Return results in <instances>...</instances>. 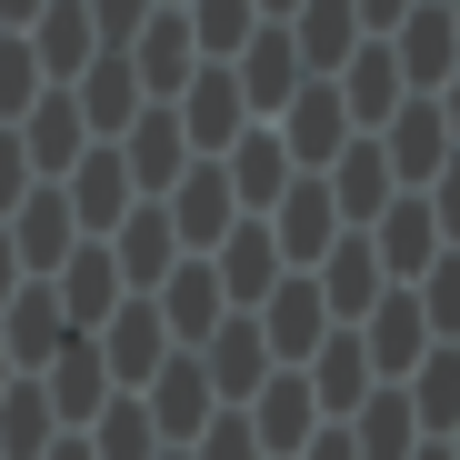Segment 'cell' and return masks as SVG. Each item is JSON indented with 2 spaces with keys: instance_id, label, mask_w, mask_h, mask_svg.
<instances>
[{
  "instance_id": "cell-1",
  "label": "cell",
  "mask_w": 460,
  "mask_h": 460,
  "mask_svg": "<svg viewBox=\"0 0 460 460\" xmlns=\"http://www.w3.org/2000/svg\"><path fill=\"white\" fill-rule=\"evenodd\" d=\"M360 241H370V261H380V280H391V290H411L430 261L460 251V241H450V200H440V190H391Z\"/></svg>"
},
{
  "instance_id": "cell-2",
  "label": "cell",
  "mask_w": 460,
  "mask_h": 460,
  "mask_svg": "<svg viewBox=\"0 0 460 460\" xmlns=\"http://www.w3.org/2000/svg\"><path fill=\"white\" fill-rule=\"evenodd\" d=\"M380 171H391V190H440L460 171V130H450V101H401L391 120L370 130Z\"/></svg>"
},
{
  "instance_id": "cell-3",
  "label": "cell",
  "mask_w": 460,
  "mask_h": 460,
  "mask_svg": "<svg viewBox=\"0 0 460 460\" xmlns=\"http://www.w3.org/2000/svg\"><path fill=\"white\" fill-rule=\"evenodd\" d=\"M391 70H401L411 101H450V81H460V11H450V0H411V11H401Z\"/></svg>"
},
{
  "instance_id": "cell-4",
  "label": "cell",
  "mask_w": 460,
  "mask_h": 460,
  "mask_svg": "<svg viewBox=\"0 0 460 460\" xmlns=\"http://www.w3.org/2000/svg\"><path fill=\"white\" fill-rule=\"evenodd\" d=\"M130 401H140V420H150V440H161V450H190V440L210 430V411H220V401H210V380H200V360H190V350H171V360H161V370H150V380H140V391H130Z\"/></svg>"
},
{
  "instance_id": "cell-5",
  "label": "cell",
  "mask_w": 460,
  "mask_h": 460,
  "mask_svg": "<svg viewBox=\"0 0 460 460\" xmlns=\"http://www.w3.org/2000/svg\"><path fill=\"white\" fill-rule=\"evenodd\" d=\"M220 70H230V91H241L251 130H270V120L290 111V91H300V50H290V31H280V21H261V31L230 50Z\"/></svg>"
},
{
  "instance_id": "cell-6",
  "label": "cell",
  "mask_w": 460,
  "mask_h": 460,
  "mask_svg": "<svg viewBox=\"0 0 460 460\" xmlns=\"http://www.w3.org/2000/svg\"><path fill=\"white\" fill-rule=\"evenodd\" d=\"M270 140H280V161H290L300 181H321V171L341 161V150H350V120H341V91H331V81H300V91H290V111L270 120Z\"/></svg>"
},
{
  "instance_id": "cell-7",
  "label": "cell",
  "mask_w": 460,
  "mask_h": 460,
  "mask_svg": "<svg viewBox=\"0 0 460 460\" xmlns=\"http://www.w3.org/2000/svg\"><path fill=\"white\" fill-rule=\"evenodd\" d=\"M251 331H261V350H270V370H300L321 341H331V311H321V290H311V270H280L270 280V300L251 311Z\"/></svg>"
},
{
  "instance_id": "cell-8",
  "label": "cell",
  "mask_w": 460,
  "mask_h": 460,
  "mask_svg": "<svg viewBox=\"0 0 460 460\" xmlns=\"http://www.w3.org/2000/svg\"><path fill=\"white\" fill-rule=\"evenodd\" d=\"M60 341H81V331L60 321L50 280H21L11 300H0V350H11V380H40V370L60 360Z\"/></svg>"
},
{
  "instance_id": "cell-9",
  "label": "cell",
  "mask_w": 460,
  "mask_h": 460,
  "mask_svg": "<svg viewBox=\"0 0 460 460\" xmlns=\"http://www.w3.org/2000/svg\"><path fill=\"white\" fill-rule=\"evenodd\" d=\"M111 161H120V181H130V200H171V181L190 171V140H181L171 111H140V120L111 140Z\"/></svg>"
},
{
  "instance_id": "cell-10",
  "label": "cell",
  "mask_w": 460,
  "mask_h": 460,
  "mask_svg": "<svg viewBox=\"0 0 460 460\" xmlns=\"http://www.w3.org/2000/svg\"><path fill=\"white\" fill-rule=\"evenodd\" d=\"M130 81H140V101L150 111H171L181 91H190V70H200V50H190V31H181V11H150L140 31H130Z\"/></svg>"
},
{
  "instance_id": "cell-11",
  "label": "cell",
  "mask_w": 460,
  "mask_h": 460,
  "mask_svg": "<svg viewBox=\"0 0 460 460\" xmlns=\"http://www.w3.org/2000/svg\"><path fill=\"white\" fill-rule=\"evenodd\" d=\"M420 350H440L430 321H420V300H411V290H380L370 321H360V360H370V380H391V391H401V380L420 370Z\"/></svg>"
},
{
  "instance_id": "cell-12",
  "label": "cell",
  "mask_w": 460,
  "mask_h": 460,
  "mask_svg": "<svg viewBox=\"0 0 460 460\" xmlns=\"http://www.w3.org/2000/svg\"><path fill=\"white\" fill-rule=\"evenodd\" d=\"M261 230H270V251H280V270H311L331 241H341V210H331V190L321 181H290L270 210H261Z\"/></svg>"
},
{
  "instance_id": "cell-13",
  "label": "cell",
  "mask_w": 460,
  "mask_h": 460,
  "mask_svg": "<svg viewBox=\"0 0 460 460\" xmlns=\"http://www.w3.org/2000/svg\"><path fill=\"white\" fill-rule=\"evenodd\" d=\"M111 401H120V391H111L101 350H91V341H60V360L40 370V411H50V430H91Z\"/></svg>"
},
{
  "instance_id": "cell-14",
  "label": "cell",
  "mask_w": 460,
  "mask_h": 460,
  "mask_svg": "<svg viewBox=\"0 0 460 460\" xmlns=\"http://www.w3.org/2000/svg\"><path fill=\"white\" fill-rule=\"evenodd\" d=\"M101 251H111V270H120V290H130V300H150V290L171 280V261H181V241H171L161 200H130V210H120V230H111Z\"/></svg>"
},
{
  "instance_id": "cell-15",
  "label": "cell",
  "mask_w": 460,
  "mask_h": 460,
  "mask_svg": "<svg viewBox=\"0 0 460 460\" xmlns=\"http://www.w3.org/2000/svg\"><path fill=\"white\" fill-rule=\"evenodd\" d=\"M190 360H200V380H210V401H220V411H251V391L270 380V350H261L251 311H230V321H220V331H210Z\"/></svg>"
},
{
  "instance_id": "cell-16",
  "label": "cell",
  "mask_w": 460,
  "mask_h": 460,
  "mask_svg": "<svg viewBox=\"0 0 460 460\" xmlns=\"http://www.w3.org/2000/svg\"><path fill=\"white\" fill-rule=\"evenodd\" d=\"M11 140H21V161H31V181L50 190V181H70V161L91 150V130H81V111H70V91H40L21 120H11Z\"/></svg>"
},
{
  "instance_id": "cell-17",
  "label": "cell",
  "mask_w": 460,
  "mask_h": 460,
  "mask_svg": "<svg viewBox=\"0 0 460 460\" xmlns=\"http://www.w3.org/2000/svg\"><path fill=\"white\" fill-rule=\"evenodd\" d=\"M21 50H31V70H40V91H70V81L101 60V40H91V11H81V0H50V11L21 31Z\"/></svg>"
},
{
  "instance_id": "cell-18",
  "label": "cell",
  "mask_w": 460,
  "mask_h": 460,
  "mask_svg": "<svg viewBox=\"0 0 460 460\" xmlns=\"http://www.w3.org/2000/svg\"><path fill=\"white\" fill-rule=\"evenodd\" d=\"M331 91H341V120H350V140H370L380 120H391L411 91H401V70H391V40H360L341 70H331Z\"/></svg>"
},
{
  "instance_id": "cell-19",
  "label": "cell",
  "mask_w": 460,
  "mask_h": 460,
  "mask_svg": "<svg viewBox=\"0 0 460 460\" xmlns=\"http://www.w3.org/2000/svg\"><path fill=\"white\" fill-rule=\"evenodd\" d=\"M60 190V210H70V230H81V241H111L120 230V210H130V181H120V161L91 140L81 161H70V181H50Z\"/></svg>"
},
{
  "instance_id": "cell-20",
  "label": "cell",
  "mask_w": 460,
  "mask_h": 460,
  "mask_svg": "<svg viewBox=\"0 0 460 460\" xmlns=\"http://www.w3.org/2000/svg\"><path fill=\"white\" fill-rule=\"evenodd\" d=\"M91 350H101V370H111V391H140V380L171 360V341H161V311H150V300H120V311L91 331Z\"/></svg>"
},
{
  "instance_id": "cell-21",
  "label": "cell",
  "mask_w": 460,
  "mask_h": 460,
  "mask_svg": "<svg viewBox=\"0 0 460 460\" xmlns=\"http://www.w3.org/2000/svg\"><path fill=\"white\" fill-rule=\"evenodd\" d=\"M300 391H311V411L341 430V420H350V411L380 391V380H370V360H360V331H331L311 360H300Z\"/></svg>"
},
{
  "instance_id": "cell-22",
  "label": "cell",
  "mask_w": 460,
  "mask_h": 460,
  "mask_svg": "<svg viewBox=\"0 0 460 460\" xmlns=\"http://www.w3.org/2000/svg\"><path fill=\"white\" fill-rule=\"evenodd\" d=\"M150 311H161V341L171 350H200L230 311H220V280H210V261H171V280L150 290Z\"/></svg>"
},
{
  "instance_id": "cell-23",
  "label": "cell",
  "mask_w": 460,
  "mask_h": 460,
  "mask_svg": "<svg viewBox=\"0 0 460 460\" xmlns=\"http://www.w3.org/2000/svg\"><path fill=\"white\" fill-rule=\"evenodd\" d=\"M210 280H220V311H261L270 280H280L270 230H261V220H230V230H220V251H210Z\"/></svg>"
},
{
  "instance_id": "cell-24",
  "label": "cell",
  "mask_w": 460,
  "mask_h": 460,
  "mask_svg": "<svg viewBox=\"0 0 460 460\" xmlns=\"http://www.w3.org/2000/svg\"><path fill=\"white\" fill-rule=\"evenodd\" d=\"M50 300H60V321H70V331L91 341V331H101V321L120 311V300H130V290H120V270H111V251H101V241H81V251H70V261L50 270Z\"/></svg>"
},
{
  "instance_id": "cell-25",
  "label": "cell",
  "mask_w": 460,
  "mask_h": 460,
  "mask_svg": "<svg viewBox=\"0 0 460 460\" xmlns=\"http://www.w3.org/2000/svg\"><path fill=\"white\" fill-rule=\"evenodd\" d=\"M0 241H11V261H21V280H50L70 251H81V230H70V210H60V190H31L11 220H0Z\"/></svg>"
},
{
  "instance_id": "cell-26",
  "label": "cell",
  "mask_w": 460,
  "mask_h": 460,
  "mask_svg": "<svg viewBox=\"0 0 460 460\" xmlns=\"http://www.w3.org/2000/svg\"><path fill=\"white\" fill-rule=\"evenodd\" d=\"M70 111H81V130L111 150V140H120V130H130L150 101H140V81H130V60H120V50H101V60L81 70V81H70Z\"/></svg>"
},
{
  "instance_id": "cell-27",
  "label": "cell",
  "mask_w": 460,
  "mask_h": 460,
  "mask_svg": "<svg viewBox=\"0 0 460 460\" xmlns=\"http://www.w3.org/2000/svg\"><path fill=\"white\" fill-rule=\"evenodd\" d=\"M210 171L230 181V210H241V220H261V210H270V200H280V190L300 181V171L280 161V140H270V130H241V140H230Z\"/></svg>"
},
{
  "instance_id": "cell-28",
  "label": "cell",
  "mask_w": 460,
  "mask_h": 460,
  "mask_svg": "<svg viewBox=\"0 0 460 460\" xmlns=\"http://www.w3.org/2000/svg\"><path fill=\"white\" fill-rule=\"evenodd\" d=\"M241 420H251V440H261V460H290L300 440L321 430V411H311V391H300V370H270L261 391H251V411H241Z\"/></svg>"
},
{
  "instance_id": "cell-29",
  "label": "cell",
  "mask_w": 460,
  "mask_h": 460,
  "mask_svg": "<svg viewBox=\"0 0 460 460\" xmlns=\"http://www.w3.org/2000/svg\"><path fill=\"white\" fill-rule=\"evenodd\" d=\"M290 50H300V81H331V70L360 50V21H350V0H300V11L280 21Z\"/></svg>"
},
{
  "instance_id": "cell-30",
  "label": "cell",
  "mask_w": 460,
  "mask_h": 460,
  "mask_svg": "<svg viewBox=\"0 0 460 460\" xmlns=\"http://www.w3.org/2000/svg\"><path fill=\"white\" fill-rule=\"evenodd\" d=\"M341 440H350V460H411L420 450V420H411V401L391 391V380H380V391L341 420Z\"/></svg>"
},
{
  "instance_id": "cell-31",
  "label": "cell",
  "mask_w": 460,
  "mask_h": 460,
  "mask_svg": "<svg viewBox=\"0 0 460 460\" xmlns=\"http://www.w3.org/2000/svg\"><path fill=\"white\" fill-rule=\"evenodd\" d=\"M321 190H331L341 230H370V220H380V200H391V171H380V150H370V140H350L341 161L321 171Z\"/></svg>"
},
{
  "instance_id": "cell-32",
  "label": "cell",
  "mask_w": 460,
  "mask_h": 460,
  "mask_svg": "<svg viewBox=\"0 0 460 460\" xmlns=\"http://www.w3.org/2000/svg\"><path fill=\"white\" fill-rule=\"evenodd\" d=\"M401 401H411L420 440H460V350H420V370L401 380Z\"/></svg>"
},
{
  "instance_id": "cell-33",
  "label": "cell",
  "mask_w": 460,
  "mask_h": 460,
  "mask_svg": "<svg viewBox=\"0 0 460 460\" xmlns=\"http://www.w3.org/2000/svg\"><path fill=\"white\" fill-rule=\"evenodd\" d=\"M181 31H190V50L220 70L230 50H241V40L261 31V11H251V0H181Z\"/></svg>"
},
{
  "instance_id": "cell-34",
  "label": "cell",
  "mask_w": 460,
  "mask_h": 460,
  "mask_svg": "<svg viewBox=\"0 0 460 460\" xmlns=\"http://www.w3.org/2000/svg\"><path fill=\"white\" fill-rule=\"evenodd\" d=\"M60 430H50V411H40V380H11L0 391V460H40Z\"/></svg>"
},
{
  "instance_id": "cell-35",
  "label": "cell",
  "mask_w": 460,
  "mask_h": 460,
  "mask_svg": "<svg viewBox=\"0 0 460 460\" xmlns=\"http://www.w3.org/2000/svg\"><path fill=\"white\" fill-rule=\"evenodd\" d=\"M81 440H91V460H161V440H150V420H140V401H130V391H120Z\"/></svg>"
},
{
  "instance_id": "cell-36",
  "label": "cell",
  "mask_w": 460,
  "mask_h": 460,
  "mask_svg": "<svg viewBox=\"0 0 460 460\" xmlns=\"http://www.w3.org/2000/svg\"><path fill=\"white\" fill-rule=\"evenodd\" d=\"M181 460H261V440H251V420H241V411H210V430H200Z\"/></svg>"
},
{
  "instance_id": "cell-37",
  "label": "cell",
  "mask_w": 460,
  "mask_h": 460,
  "mask_svg": "<svg viewBox=\"0 0 460 460\" xmlns=\"http://www.w3.org/2000/svg\"><path fill=\"white\" fill-rule=\"evenodd\" d=\"M81 11H91V40L101 50H130V31L150 21V0H81Z\"/></svg>"
},
{
  "instance_id": "cell-38",
  "label": "cell",
  "mask_w": 460,
  "mask_h": 460,
  "mask_svg": "<svg viewBox=\"0 0 460 460\" xmlns=\"http://www.w3.org/2000/svg\"><path fill=\"white\" fill-rule=\"evenodd\" d=\"M31 190H40V181H31V161H21V140L0 130V220H11V210H21Z\"/></svg>"
},
{
  "instance_id": "cell-39",
  "label": "cell",
  "mask_w": 460,
  "mask_h": 460,
  "mask_svg": "<svg viewBox=\"0 0 460 460\" xmlns=\"http://www.w3.org/2000/svg\"><path fill=\"white\" fill-rule=\"evenodd\" d=\"M290 460H350V440H341V430H331V420H321V430H311V440H300V450H290Z\"/></svg>"
},
{
  "instance_id": "cell-40",
  "label": "cell",
  "mask_w": 460,
  "mask_h": 460,
  "mask_svg": "<svg viewBox=\"0 0 460 460\" xmlns=\"http://www.w3.org/2000/svg\"><path fill=\"white\" fill-rule=\"evenodd\" d=\"M40 11H50V0H0V31H31Z\"/></svg>"
},
{
  "instance_id": "cell-41",
  "label": "cell",
  "mask_w": 460,
  "mask_h": 460,
  "mask_svg": "<svg viewBox=\"0 0 460 460\" xmlns=\"http://www.w3.org/2000/svg\"><path fill=\"white\" fill-rule=\"evenodd\" d=\"M40 460H91V440H81V430H60V440H50Z\"/></svg>"
},
{
  "instance_id": "cell-42",
  "label": "cell",
  "mask_w": 460,
  "mask_h": 460,
  "mask_svg": "<svg viewBox=\"0 0 460 460\" xmlns=\"http://www.w3.org/2000/svg\"><path fill=\"white\" fill-rule=\"evenodd\" d=\"M21 290V261H11V241H0V300H11Z\"/></svg>"
},
{
  "instance_id": "cell-43",
  "label": "cell",
  "mask_w": 460,
  "mask_h": 460,
  "mask_svg": "<svg viewBox=\"0 0 460 460\" xmlns=\"http://www.w3.org/2000/svg\"><path fill=\"white\" fill-rule=\"evenodd\" d=\"M411 460H460V440H420V450H411Z\"/></svg>"
},
{
  "instance_id": "cell-44",
  "label": "cell",
  "mask_w": 460,
  "mask_h": 460,
  "mask_svg": "<svg viewBox=\"0 0 460 460\" xmlns=\"http://www.w3.org/2000/svg\"><path fill=\"white\" fill-rule=\"evenodd\" d=\"M251 11H261V21H290V11H300V0H251Z\"/></svg>"
},
{
  "instance_id": "cell-45",
  "label": "cell",
  "mask_w": 460,
  "mask_h": 460,
  "mask_svg": "<svg viewBox=\"0 0 460 460\" xmlns=\"http://www.w3.org/2000/svg\"><path fill=\"white\" fill-rule=\"evenodd\" d=\"M0 391H11V350H0Z\"/></svg>"
},
{
  "instance_id": "cell-46",
  "label": "cell",
  "mask_w": 460,
  "mask_h": 460,
  "mask_svg": "<svg viewBox=\"0 0 460 460\" xmlns=\"http://www.w3.org/2000/svg\"><path fill=\"white\" fill-rule=\"evenodd\" d=\"M150 11H181V0H150Z\"/></svg>"
}]
</instances>
